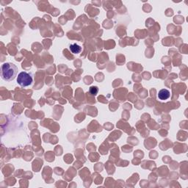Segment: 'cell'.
Instances as JSON below:
<instances>
[{
	"label": "cell",
	"instance_id": "cell-1",
	"mask_svg": "<svg viewBox=\"0 0 188 188\" xmlns=\"http://www.w3.org/2000/svg\"><path fill=\"white\" fill-rule=\"evenodd\" d=\"M18 74V68L12 63H5L1 67V77L3 80L10 82L16 78Z\"/></svg>",
	"mask_w": 188,
	"mask_h": 188
},
{
	"label": "cell",
	"instance_id": "cell-2",
	"mask_svg": "<svg viewBox=\"0 0 188 188\" xmlns=\"http://www.w3.org/2000/svg\"><path fill=\"white\" fill-rule=\"evenodd\" d=\"M33 79L31 74L27 73V72L22 71L19 74L17 77V82L21 87L25 88V87L30 86L32 83Z\"/></svg>",
	"mask_w": 188,
	"mask_h": 188
},
{
	"label": "cell",
	"instance_id": "cell-3",
	"mask_svg": "<svg viewBox=\"0 0 188 188\" xmlns=\"http://www.w3.org/2000/svg\"><path fill=\"white\" fill-rule=\"evenodd\" d=\"M157 96L160 100H167L171 97V93L168 90L164 88V89H162L159 91Z\"/></svg>",
	"mask_w": 188,
	"mask_h": 188
},
{
	"label": "cell",
	"instance_id": "cell-4",
	"mask_svg": "<svg viewBox=\"0 0 188 188\" xmlns=\"http://www.w3.org/2000/svg\"><path fill=\"white\" fill-rule=\"evenodd\" d=\"M69 49L70 51L73 54H79L82 51V47L77 45V43H74V44L70 45Z\"/></svg>",
	"mask_w": 188,
	"mask_h": 188
},
{
	"label": "cell",
	"instance_id": "cell-5",
	"mask_svg": "<svg viewBox=\"0 0 188 188\" xmlns=\"http://www.w3.org/2000/svg\"><path fill=\"white\" fill-rule=\"evenodd\" d=\"M98 91H99V88H97V87H96V86H92V87H90V93H91L92 95L96 96L97 93H98Z\"/></svg>",
	"mask_w": 188,
	"mask_h": 188
}]
</instances>
